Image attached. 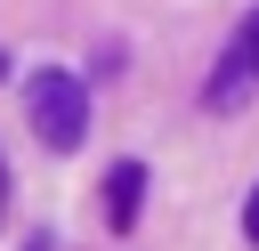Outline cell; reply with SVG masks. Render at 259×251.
I'll list each match as a JSON object with an SVG mask.
<instances>
[{
    "instance_id": "6da1fadb",
    "label": "cell",
    "mask_w": 259,
    "mask_h": 251,
    "mask_svg": "<svg viewBox=\"0 0 259 251\" xmlns=\"http://www.w3.org/2000/svg\"><path fill=\"white\" fill-rule=\"evenodd\" d=\"M24 113H32V138L49 154H73L89 138V81H73L65 65H40L24 81Z\"/></svg>"
},
{
    "instance_id": "7a4b0ae2",
    "label": "cell",
    "mask_w": 259,
    "mask_h": 251,
    "mask_svg": "<svg viewBox=\"0 0 259 251\" xmlns=\"http://www.w3.org/2000/svg\"><path fill=\"white\" fill-rule=\"evenodd\" d=\"M251 73H259V65H251V40H235V49L210 65V89H202V105H210V113H235V105H243V89H251Z\"/></svg>"
},
{
    "instance_id": "3957f363",
    "label": "cell",
    "mask_w": 259,
    "mask_h": 251,
    "mask_svg": "<svg viewBox=\"0 0 259 251\" xmlns=\"http://www.w3.org/2000/svg\"><path fill=\"white\" fill-rule=\"evenodd\" d=\"M138 202H146V170H138V162H121V170L105 178V219L130 235V227H138Z\"/></svg>"
},
{
    "instance_id": "277c9868",
    "label": "cell",
    "mask_w": 259,
    "mask_h": 251,
    "mask_svg": "<svg viewBox=\"0 0 259 251\" xmlns=\"http://www.w3.org/2000/svg\"><path fill=\"white\" fill-rule=\"evenodd\" d=\"M243 235H251V251H259V186H251V202H243Z\"/></svg>"
},
{
    "instance_id": "5b68a950",
    "label": "cell",
    "mask_w": 259,
    "mask_h": 251,
    "mask_svg": "<svg viewBox=\"0 0 259 251\" xmlns=\"http://www.w3.org/2000/svg\"><path fill=\"white\" fill-rule=\"evenodd\" d=\"M24 251H65V243H57L49 227H32V235H24Z\"/></svg>"
},
{
    "instance_id": "8992f818",
    "label": "cell",
    "mask_w": 259,
    "mask_h": 251,
    "mask_svg": "<svg viewBox=\"0 0 259 251\" xmlns=\"http://www.w3.org/2000/svg\"><path fill=\"white\" fill-rule=\"evenodd\" d=\"M243 40H251V65H259V8L243 16Z\"/></svg>"
},
{
    "instance_id": "52a82bcc",
    "label": "cell",
    "mask_w": 259,
    "mask_h": 251,
    "mask_svg": "<svg viewBox=\"0 0 259 251\" xmlns=\"http://www.w3.org/2000/svg\"><path fill=\"white\" fill-rule=\"evenodd\" d=\"M0 211H8V170H0Z\"/></svg>"
},
{
    "instance_id": "ba28073f",
    "label": "cell",
    "mask_w": 259,
    "mask_h": 251,
    "mask_svg": "<svg viewBox=\"0 0 259 251\" xmlns=\"http://www.w3.org/2000/svg\"><path fill=\"white\" fill-rule=\"evenodd\" d=\"M0 73H8V57H0Z\"/></svg>"
}]
</instances>
